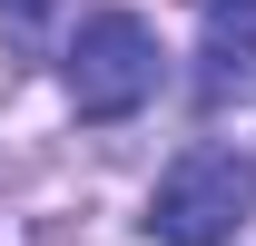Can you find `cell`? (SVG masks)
Wrapping results in <instances>:
<instances>
[{
	"instance_id": "cell-2",
	"label": "cell",
	"mask_w": 256,
	"mask_h": 246,
	"mask_svg": "<svg viewBox=\"0 0 256 246\" xmlns=\"http://www.w3.org/2000/svg\"><path fill=\"white\" fill-rule=\"evenodd\" d=\"M256 207V168L236 148H188L148 197V236L158 246H226Z\"/></svg>"
},
{
	"instance_id": "cell-1",
	"label": "cell",
	"mask_w": 256,
	"mask_h": 246,
	"mask_svg": "<svg viewBox=\"0 0 256 246\" xmlns=\"http://www.w3.org/2000/svg\"><path fill=\"white\" fill-rule=\"evenodd\" d=\"M148 98H158V30L138 10H89L69 40V108L108 128V118H138Z\"/></svg>"
},
{
	"instance_id": "cell-3",
	"label": "cell",
	"mask_w": 256,
	"mask_h": 246,
	"mask_svg": "<svg viewBox=\"0 0 256 246\" xmlns=\"http://www.w3.org/2000/svg\"><path fill=\"white\" fill-rule=\"evenodd\" d=\"M207 108L256 89V0H207V69H197Z\"/></svg>"
},
{
	"instance_id": "cell-4",
	"label": "cell",
	"mask_w": 256,
	"mask_h": 246,
	"mask_svg": "<svg viewBox=\"0 0 256 246\" xmlns=\"http://www.w3.org/2000/svg\"><path fill=\"white\" fill-rule=\"evenodd\" d=\"M0 20H10V40H40L60 20V0H0Z\"/></svg>"
}]
</instances>
